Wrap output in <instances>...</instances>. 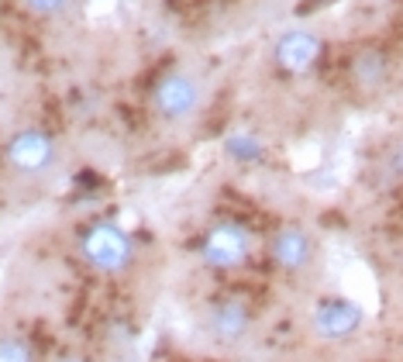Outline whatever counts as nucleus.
I'll use <instances>...</instances> for the list:
<instances>
[{"label": "nucleus", "mask_w": 403, "mask_h": 362, "mask_svg": "<svg viewBox=\"0 0 403 362\" xmlns=\"http://www.w3.org/2000/svg\"><path fill=\"white\" fill-rule=\"evenodd\" d=\"M152 110L166 121H187L203 107V83L190 69H169L152 83Z\"/></svg>", "instance_id": "nucleus-1"}, {"label": "nucleus", "mask_w": 403, "mask_h": 362, "mask_svg": "<svg viewBox=\"0 0 403 362\" xmlns=\"http://www.w3.org/2000/svg\"><path fill=\"white\" fill-rule=\"evenodd\" d=\"M3 159H7V166L14 173L38 176V173H45V170L55 166L59 145H55V138L45 128H21V131L10 135V142L3 149Z\"/></svg>", "instance_id": "nucleus-2"}, {"label": "nucleus", "mask_w": 403, "mask_h": 362, "mask_svg": "<svg viewBox=\"0 0 403 362\" xmlns=\"http://www.w3.org/2000/svg\"><path fill=\"white\" fill-rule=\"evenodd\" d=\"M80 252H83V259L94 266V270L101 272H121L128 270V263H131V238L117 228V224H94L87 235H83V242H80Z\"/></svg>", "instance_id": "nucleus-3"}, {"label": "nucleus", "mask_w": 403, "mask_h": 362, "mask_svg": "<svg viewBox=\"0 0 403 362\" xmlns=\"http://www.w3.org/2000/svg\"><path fill=\"white\" fill-rule=\"evenodd\" d=\"M200 256L210 270H238L252 256V235L238 224H217L207 231Z\"/></svg>", "instance_id": "nucleus-4"}, {"label": "nucleus", "mask_w": 403, "mask_h": 362, "mask_svg": "<svg viewBox=\"0 0 403 362\" xmlns=\"http://www.w3.org/2000/svg\"><path fill=\"white\" fill-rule=\"evenodd\" d=\"M320 52H324V42H320L314 31H307V28H290V31H283V35L276 38V45H273V63H276L283 73H290V76H303V73H310V69L317 66Z\"/></svg>", "instance_id": "nucleus-5"}, {"label": "nucleus", "mask_w": 403, "mask_h": 362, "mask_svg": "<svg viewBox=\"0 0 403 362\" xmlns=\"http://www.w3.org/2000/svg\"><path fill=\"white\" fill-rule=\"evenodd\" d=\"M362 324V311L348 300H324L314 311V331L320 338H345Z\"/></svg>", "instance_id": "nucleus-6"}, {"label": "nucleus", "mask_w": 403, "mask_h": 362, "mask_svg": "<svg viewBox=\"0 0 403 362\" xmlns=\"http://www.w3.org/2000/svg\"><path fill=\"white\" fill-rule=\"evenodd\" d=\"M269 256L276 259V266L283 270H303L310 263V238L300 228H283L273 235L269 242Z\"/></svg>", "instance_id": "nucleus-7"}, {"label": "nucleus", "mask_w": 403, "mask_h": 362, "mask_svg": "<svg viewBox=\"0 0 403 362\" xmlns=\"http://www.w3.org/2000/svg\"><path fill=\"white\" fill-rule=\"evenodd\" d=\"M210 331L221 338V342H234L248 331V311L241 300H221L210 307V318H207Z\"/></svg>", "instance_id": "nucleus-8"}, {"label": "nucleus", "mask_w": 403, "mask_h": 362, "mask_svg": "<svg viewBox=\"0 0 403 362\" xmlns=\"http://www.w3.org/2000/svg\"><path fill=\"white\" fill-rule=\"evenodd\" d=\"M224 149H228V156L238 159V163H252V159L262 156V142L255 138V131H245V128L231 131L228 142H224Z\"/></svg>", "instance_id": "nucleus-9"}, {"label": "nucleus", "mask_w": 403, "mask_h": 362, "mask_svg": "<svg viewBox=\"0 0 403 362\" xmlns=\"http://www.w3.org/2000/svg\"><path fill=\"white\" fill-rule=\"evenodd\" d=\"M21 7L35 17H62L73 7V0H21Z\"/></svg>", "instance_id": "nucleus-10"}, {"label": "nucleus", "mask_w": 403, "mask_h": 362, "mask_svg": "<svg viewBox=\"0 0 403 362\" xmlns=\"http://www.w3.org/2000/svg\"><path fill=\"white\" fill-rule=\"evenodd\" d=\"M0 362H35V352L24 338H0Z\"/></svg>", "instance_id": "nucleus-11"}, {"label": "nucleus", "mask_w": 403, "mask_h": 362, "mask_svg": "<svg viewBox=\"0 0 403 362\" xmlns=\"http://www.w3.org/2000/svg\"><path fill=\"white\" fill-rule=\"evenodd\" d=\"M62 362H83V359H62Z\"/></svg>", "instance_id": "nucleus-12"}]
</instances>
